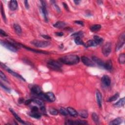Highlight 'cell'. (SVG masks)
Masks as SVG:
<instances>
[{"label": "cell", "instance_id": "1", "mask_svg": "<svg viewBox=\"0 0 125 125\" xmlns=\"http://www.w3.org/2000/svg\"><path fill=\"white\" fill-rule=\"evenodd\" d=\"M59 61L66 65H73L79 63L80 58L77 55H69L60 58Z\"/></svg>", "mask_w": 125, "mask_h": 125}, {"label": "cell", "instance_id": "2", "mask_svg": "<svg viewBox=\"0 0 125 125\" xmlns=\"http://www.w3.org/2000/svg\"><path fill=\"white\" fill-rule=\"evenodd\" d=\"M48 66L50 69L56 71L61 70L62 65L60 62L51 60L48 62Z\"/></svg>", "mask_w": 125, "mask_h": 125}, {"label": "cell", "instance_id": "3", "mask_svg": "<svg viewBox=\"0 0 125 125\" xmlns=\"http://www.w3.org/2000/svg\"><path fill=\"white\" fill-rule=\"evenodd\" d=\"M31 44L34 45L35 47L40 48H46L48 47L50 44V43L48 41L37 40H35L31 41Z\"/></svg>", "mask_w": 125, "mask_h": 125}, {"label": "cell", "instance_id": "4", "mask_svg": "<svg viewBox=\"0 0 125 125\" xmlns=\"http://www.w3.org/2000/svg\"><path fill=\"white\" fill-rule=\"evenodd\" d=\"M1 44L3 47L7 48V49L9 50L12 52H16L17 51V47L13 44V43H11L7 41H4L1 40Z\"/></svg>", "mask_w": 125, "mask_h": 125}, {"label": "cell", "instance_id": "5", "mask_svg": "<svg viewBox=\"0 0 125 125\" xmlns=\"http://www.w3.org/2000/svg\"><path fill=\"white\" fill-rule=\"evenodd\" d=\"M125 32H123L120 35V37H119L118 41L115 47L116 51H119L123 47L125 44Z\"/></svg>", "mask_w": 125, "mask_h": 125}, {"label": "cell", "instance_id": "6", "mask_svg": "<svg viewBox=\"0 0 125 125\" xmlns=\"http://www.w3.org/2000/svg\"><path fill=\"white\" fill-rule=\"evenodd\" d=\"M111 52V44L107 42L104 44L102 48V52L105 57L109 56Z\"/></svg>", "mask_w": 125, "mask_h": 125}, {"label": "cell", "instance_id": "7", "mask_svg": "<svg viewBox=\"0 0 125 125\" xmlns=\"http://www.w3.org/2000/svg\"><path fill=\"white\" fill-rule=\"evenodd\" d=\"M1 66L3 68V69H5V70H6L8 72H9L10 74H11V75H13V76H14V77H15L21 79V80H22V81H26L25 79L23 77H22L21 75H20L19 74L17 73V72H15L13 71V70H11L9 69V68L7 67V66H5V65L3 64L2 63V62H1Z\"/></svg>", "mask_w": 125, "mask_h": 125}, {"label": "cell", "instance_id": "8", "mask_svg": "<svg viewBox=\"0 0 125 125\" xmlns=\"http://www.w3.org/2000/svg\"><path fill=\"white\" fill-rule=\"evenodd\" d=\"M81 60L83 63L88 66H94V64L93 61L90 60L88 57L86 56H83L81 57Z\"/></svg>", "mask_w": 125, "mask_h": 125}, {"label": "cell", "instance_id": "9", "mask_svg": "<svg viewBox=\"0 0 125 125\" xmlns=\"http://www.w3.org/2000/svg\"><path fill=\"white\" fill-rule=\"evenodd\" d=\"M31 92L33 94H35L37 96L43 92L40 87L37 86V85H34V86H33L31 88Z\"/></svg>", "mask_w": 125, "mask_h": 125}, {"label": "cell", "instance_id": "10", "mask_svg": "<svg viewBox=\"0 0 125 125\" xmlns=\"http://www.w3.org/2000/svg\"><path fill=\"white\" fill-rule=\"evenodd\" d=\"M101 81L102 83L106 87H109L111 84V79L109 76L107 75H104L102 78Z\"/></svg>", "mask_w": 125, "mask_h": 125}, {"label": "cell", "instance_id": "11", "mask_svg": "<svg viewBox=\"0 0 125 125\" xmlns=\"http://www.w3.org/2000/svg\"><path fill=\"white\" fill-rule=\"evenodd\" d=\"M66 125H86L87 124V122L85 121H81V120H69L66 121Z\"/></svg>", "mask_w": 125, "mask_h": 125}, {"label": "cell", "instance_id": "12", "mask_svg": "<svg viewBox=\"0 0 125 125\" xmlns=\"http://www.w3.org/2000/svg\"><path fill=\"white\" fill-rule=\"evenodd\" d=\"M96 99H97V104L99 107H101L102 105V96L101 93L98 89L96 90Z\"/></svg>", "mask_w": 125, "mask_h": 125}, {"label": "cell", "instance_id": "13", "mask_svg": "<svg viewBox=\"0 0 125 125\" xmlns=\"http://www.w3.org/2000/svg\"><path fill=\"white\" fill-rule=\"evenodd\" d=\"M9 110L10 111V112L12 113V114L13 115V116L15 117V119H16L17 120L18 122H19L20 123L22 124H24V125H26V124H28V123L25 122L24 121H23L22 120V119L20 117V116L17 114V113L13 110V109H10Z\"/></svg>", "mask_w": 125, "mask_h": 125}, {"label": "cell", "instance_id": "14", "mask_svg": "<svg viewBox=\"0 0 125 125\" xmlns=\"http://www.w3.org/2000/svg\"><path fill=\"white\" fill-rule=\"evenodd\" d=\"M18 44H19V45H20V46L23 47L24 48H26V49H27L28 50H30V51H33L34 52H36V53H43V54H48V52L43 51H42V50H36V49H34L31 48H30L29 47H26V46H25V45H22V44H19V43H18Z\"/></svg>", "mask_w": 125, "mask_h": 125}, {"label": "cell", "instance_id": "15", "mask_svg": "<svg viewBox=\"0 0 125 125\" xmlns=\"http://www.w3.org/2000/svg\"><path fill=\"white\" fill-rule=\"evenodd\" d=\"M18 7V3L16 1H15V0H12V1H10L9 4V7L11 10H12V11L16 10L17 9Z\"/></svg>", "mask_w": 125, "mask_h": 125}, {"label": "cell", "instance_id": "16", "mask_svg": "<svg viewBox=\"0 0 125 125\" xmlns=\"http://www.w3.org/2000/svg\"><path fill=\"white\" fill-rule=\"evenodd\" d=\"M92 59L93 62H95L96 64H97L98 66L101 67H104L105 62L103 60H102L101 59H100V58L97 57L96 56H92Z\"/></svg>", "mask_w": 125, "mask_h": 125}, {"label": "cell", "instance_id": "17", "mask_svg": "<svg viewBox=\"0 0 125 125\" xmlns=\"http://www.w3.org/2000/svg\"><path fill=\"white\" fill-rule=\"evenodd\" d=\"M45 95H46L48 101L53 102L55 101V96L52 92H48L47 93H45Z\"/></svg>", "mask_w": 125, "mask_h": 125}, {"label": "cell", "instance_id": "18", "mask_svg": "<svg viewBox=\"0 0 125 125\" xmlns=\"http://www.w3.org/2000/svg\"><path fill=\"white\" fill-rule=\"evenodd\" d=\"M41 9L45 21L48 22V13L46 8V5H42Z\"/></svg>", "mask_w": 125, "mask_h": 125}, {"label": "cell", "instance_id": "19", "mask_svg": "<svg viewBox=\"0 0 125 125\" xmlns=\"http://www.w3.org/2000/svg\"><path fill=\"white\" fill-rule=\"evenodd\" d=\"M124 120V119L122 117H118L116 119H115L114 120H112L110 123V125H119L121 124Z\"/></svg>", "mask_w": 125, "mask_h": 125}, {"label": "cell", "instance_id": "20", "mask_svg": "<svg viewBox=\"0 0 125 125\" xmlns=\"http://www.w3.org/2000/svg\"><path fill=\"white\" fill-rule=\"evenodd\" d=\"M67 110L68 111V112H69V114H70L71 116L76 117L78 115V113L77 111L72 107H68L67 108Z\"/></svg>", "mask_w": 125, "mask_h": 125}, {"label": "cell", "instance_id": "21", "mask_svg": "<svg viewBox=\"0 0 125 125\" xmlns=\"http://www.w3.org/2000/svg\"><path fill=\"white\" fill-rule=\"evenodd\" d=\"M103 67H104L107 70H111L112 68V62L111 60H107L106 62H105Z\"/></svg>", "mask_w": 125, "mask_h": 125}, {"label": "cell", "instance_id": "22", "mask_svg": "<svg viewBox=\"0 0 125 125\" xmlns=\"http://www.w3.org/2000/svg\"><path fill=\"white\" fill-rule=\"evenodd\" d=\"M66 26V22L62 21H58L57 22H56L54 25H53L54 27L57 28H64V27H65Z\"/></svg>", "mask_w": 125, "mask_h": 125}, {"label": "cell", "instance_id": "23", "mask_svg": "<svg viewBox=\"0 0 125 125\" xmlns=\"http://www.w3.org/2000/svg\"><path fill=\"white\" fill-rule=\"evenodd\" d=\"M14 30L16 32V33L17 34L19 35H21L22 33V30L21 26L17 24H14L13 26Z\"/></svg>", "mask_w": 125, "mask_h": 125}, {"label": "cell", "instance_id": "24", "mask_svg": "<svg viewBox=\"0 0 125 125\" xmlns=\"http://www.w3.org/2000/svg\"><path fill=\"white\" fill-rule=\"evenodd\" d=\"M93 40L96 45H99L103 42V39L98 36H94L93 37Z\"/></svg>", "mask_w": 125, "mask_h": 125}, {"label": "cell", "instance_id": "25", "mask_svg": "<svg viewBox=\"0 0 125 125\" xmlns=\"http://www.w3.org/2000/svg\"><path fill=\"white\" fill-rule=\"evenodd\" d=\"M125 103V98L124 97L121 99L119 100L117 103H116L114 106L117 107H123Z\"/></svg>", "mask_w": 125, "mask_h": 125}, {"label": "cell", "instance_id": "26", "mask_svg": "<svg viewBox=\"0 0 125 125\" xmlns=\"http://www.w3.org/2000/svg\"><path fill=\"white\" fill-rule=\"evenodd\" d=\"M78 113L79 115L83 118H87L88 116V112L86 110H79Z\"/></svg>", "mask_w": 125, "mask_h": 125}, {"label": "cell", "instance_id": "27", "mask_svg": "<svg viewBox=\"0 0 125 125\" xmlns=\"http://www.w3.org/2000/svg\"><path fill=\"white\" fill-rule=\"evenodd\" d=\"M84 45L85 48H89L92 47H95L96 46V44L95 43L94 40H90L88 41L86 43H85Z\"/></svg>", "mask_w": 125, "mask_h": 125}, {"label": "cell", "instance_id": "28", "mask_svg": "<svg viewBox=\"0 0 125 125\" xmlns=\"http://www.w3.org/2000/svg\"><path fill=\"white\" fill-rule=\"evenodd\" d=\"M101 28V26L100 25H94L92 26H90V29L92 32H97Z\"/></svg>", "mask_w": 125, "mask_h": 125}, {"label": "cell", "instance_id": "29", "mask_svg": "<svg viewBox=\"0 0 125 125\" xmlns=\"http://www.w3.org/2000/svg\"><path fill=\"white\" fill-rule=\"evenodd\" d=\"M29 115L36 119H40L41 117V114L37 112L32 111L29 113Z\"/></svg>", "mask_w": 125, "mask_h": 125}, {"label": "cell", "instance_id": "30", "mask_svg": "<svg viewBox=\"0 0 125 125\" xmlns=\"http://www.w3.org/2000/svg\"><path fill=\"white\" fill-rule=\"evenodd\" d=\"M33 101L34 102H35V103H36L38 105H39L40 107H43L44 106V103L43 102V100L41 99H39V98H35L33 100Z\"/></svg>", "mask_w": 125, "mask_h": 125}, {"label": "cell", "instance_id": "31", "mask_svg": "<svg viewBox=\"0 0 125 125\" xmlns=\"http://www.w3.org/2000/svg\"><path fill=\"white\" fill-rule=\"evenodd\" d=\"M119 97V93H115L114 95L111 96L110 98H109L107 100V102H113V101H115L116 100H117V99Z\"/></svg>", "mask_w": 125, "mask_h": 125}, {"label": "cell", "instance_id": "32", "mask_svg": "<svg viewBox=\"0 0 125 125\" xmlns=\"http://www.w3.org/2000/svg\"><path fill=\"white\" fill-rule=\"evenodd\" d=\"M119 62L120 64H124L125 62V55L124 53L121 54L119 56Z\"/></svg>", "mask_w": 125, "mask_h": 125}, {"label": "cell", "instance_id": "33", "mask_svg": "<svg viewBox=\"0 0 125 125\" xmlns=\"http://www.w3.org/2000/svg\"><path fill=\"white\" fill-rule=\"evenodd\" d=\"M92 119L93 121L96 123V124H98L99 122V116H98V115L96 114V113H92Z\"/></svg>", "mask_w": 125, "mask_h": 125}, {"label": "cell", "instance_id": "34", "mask_svg": "<svg viewBox=\"0 0 125 125\" xmlns=\"http://www.w3.org/2000/svg\"><path fill=\"white\" fill-rule=\"evenodd\" d=\"M59 112L62 115L65 116H66L69 114V112H68L67 109H65L64 107H61L59 109Z\"/></svg>", "mask_w": 125, "mask_h": 125}, {"label": "cell", "instance_id": "35", "mask_svg": "<svg viewBox=\"0 0 125 125\" xmlns=\"http://www.w3.org/2000/svg\"><path fill=\"white\" fill-rule=\"evenodd\" d=\"M74 41H75V43L78 45H84L85 44V43L82 41L81 38L79 37H76L74 40Z\"/></svg>", "mask_w": 125, "mask_h": 125}, {"label": "cell", "instance_id": "36", "mask_svg": "<svg viewBox=\"0 0 125 125\" xmlns=\"http://www.w3.org/2000/svg\"><path fill=\"white\" fill-rule=\"evenodd\" d=\"M49 112L50 114L53 115H57L58 114V111L54 108H50L49 110Z\"/></svg>", "mask_w": 125, "mask_h": 125}, {"label": "cell", "instance_id": "37", "mask_svg": "<svg viewBox=\"0 0 125 125\" xmlns=\"http://www.w3.org/2000/svg\"><path fill=\"white\" fill-rule=\"evenodd\" d=\"M1 14H2V17L4 19V21H6V16H5V15L4 13V11L3 6V4L2 3H1Z\"/></svg>", "mask_w": 125, "mask_h": 125}, {"label": "cell", "instance_id": "38", "mask_svg": "<svg viewBox=\"0 0 125 125\" xmlns=\"http://www.w3.org/2000/svg\"><path fill=\"white\" fill-rule=\"evenodd\" d=\"M0 76H1V78L4 81H6V82L8 81L6 76L4 75V74L2 71H0Z\"/></svg>", "mask_w": 125, "mask_h": 125}, {"label": "cell", "instance_id": "39", "mask_svg": "<svg viewBox=\"0 0 125 125\" xmlns=\"http://www.w3.org/2000/svg\"><path fill=\"white\" fill-rule=\"evenodd\" d=\"M83 35V33L82 31H79V32H76L74 34H73L72 35V36H74L75 37H80L81 36H82Z\"/></svg>", "mask_w": 125, "mask_h": 125}, {"label": "cell", "instance_id": "40", "mask_svg": "<svg viewBox=\"0 0 125 125\" xmlns=\"http://www.w3.org/2000/svg\"><path fill=\"white\" fill-rule=\"evenodd\" d=\"M51 2L52 3L53 5H54V7L56 9V10H57V11L58 12H60L61 9H60V7H59L58 6V5L56 4L55 3V1H51Z\"/></svg>", "mask_w": 125, "mask_h": 125}, {"label": "cell", "instance_id": "41", "mask_svg": "<svg viewBox=\"0 0 125 125\" xmlns=\"http://www.w3.org/2000/svg\"><path fill=\"white\" fill-rule=\"evenodd\" d=\"M1 87L4 88L5 90H6L7 92H10V89L9 88H8V87H7V86H5L4 85L2 82H1Z\"/></svg>", "mask_w": 125, "mask_h": 125}, {"label": "cell", "instance_id": "42", "mask_svg": "<svg viewBox=\"0 0 125 125\" xmlns=\"http://www.w3.org/2000/svg\"><path fill=\"white\" fill-rule=\"evenodd\" d=\"M0 34H1V36H4V37H7L8 36V35L2 29H1V30H0Z\"/></svg>", "mask_w": 125, "mask_h": 125}, {"label": "cell", "instance_id": "43", "mask_svg": "<svg viewBox=\"0 0 125 125\" xmlns=\"http://www.w3.org/2000/svg\"><path fill=\"white\" fill-rule=\"evenodd\" d=\"M75 22L77 25H81L82 26H84V22L81 21H75Z\"/></svg>", "mask_w": 125, "mask_h": 125}, {"label": "cell", "instance_id": "44", "mask_svg": "<svg viewBox=\"0 0 125 125\" xmlns=\"http://www.w3.org/2000/svg\"><path fill=\"white\" fill-rule=\"evenodd\" d=\"M24 3H25V7H26V8L27 9H29V4H28V1H24Z\"/></svg>", "mask_w": 125, "mask_h": 125}, {"label": "cell", "instance_id": "45", "mask_svg": "<svg viewBox=\"0 0 125 125\" xmlns=\"http://www.w3.org/2000/svg\"><path fill=\"white\" fill-rule=\"evenodd\" d=\"M32 111H34V112H37L38 111V108L36 107V106H34V107H32Z\"/></svg>", "mask_w": 125, "mask_h": 125}, {"label": "cell", "instance_id": "46", "mask_svg": "<svg viewBox=\"0 0 125 125\" xmlns=\"http://www.w3.org/2000/svg\"><path fill=\"white\" fill-rule=\"evenodd\" d=\"M62 4H63L64 5V8H65L66 10H67V11H69V7H68V5L66 4L65 3H62Z\"/></svg>", "mask_w": 125, "mask_h": 125}, {"label": "cell", "instance_id": "47", "mask_svg": "<svg viewBox=\"0 0 125 125\" xmlns=\"http://www.w3.org/2000/svg\"><path fill=\"white\" fill-rule=\"evenodd\" d=\"M33 101V100H31V99H28L27 100H26V102H25V104L26 105H29L31 103V102Z\"/></svg>", "mask_w": 125, "mask_h": 125}, {"label": "cell", "instance_id": "48", "mask_svg": "<svg viewBox=\"0 0 125 125\" xmlns=\"http://www.w3.org/2000/svg\"><path fill=\"white\" fill-rule=\"evenodd\" d=\"M41 36L45 39H51V37L48 35H42Z\"/></svg>", "mask_w": 125, "mask_h": 125}, {"label": "cell", "instance_id": "49", "mask_svg": "<svg viewBox=\"0 0 125 125\" xmlns=\"http://www.w3.org/2000/svg\"><path fill=\"white\" fill-rule=\"evenodd\" d=\"M56 34L58 36H62L64 35V33L62 32H57L56 33Z\"/></svg>", "mask_w": 125, "mask_h": 125}, {"label": "cell", "instance_id": "50", "mask_svg": "<svg viewBox=\"0 0 125 125\" xmlns=\"http://www.w3.org/2000/svg\"><path fill=\"white\" fill-rule=\"evenodd\" d=\"M74 3L77 5V4H79L81 2V1H76V0H75V1H74Z\"/></svg>", "mask_w": 125, "mask_h": 125}, {"label": "cell", "instance_id": "51", "mask_svg": "<svg viewBox=\"0 0 125 125\" xmlns=\"http://www.w3.org/2000/svg\"><path fill=\"white\" fill-rule=\"evenodd\" d=\"M24 99H22V98H21V99L19 100V103H22V102H24Z\"/></svg>", "mask_w": 125, "mask_h": 125}]
</instances>
